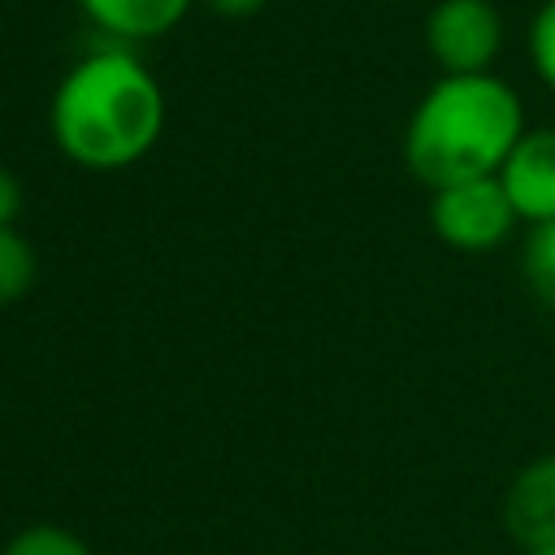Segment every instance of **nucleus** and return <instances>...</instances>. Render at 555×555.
I'll use <instances>...</instances> for the list:
<instances>
[{
	"label": "nucleus",
	"mask_w": 555,
	"mask_h": 555,
	"mask_svg": "<svg viewBox=\"0 0 555 555\" xmlns=\"http://www.w3.org/2000/svg\"><path fill=\"white\" fill-rule=\"evenodd\" d=\"M425 48L442 74H490L503 48V13L490 0H438L425 17Z\"/></svg>",
	"instance_id": "nucleus-4"
},
{
	"label": "nucleus",
	"mask_w": 555,
	"mask_h": 555,
	"mask_svg": "<svg viewBox=\"0 0 555 555\" xmlns=\"http://www.w3.org/2000/svg\"><path fill=\"white\" fill-rule=\"evenodd\" d=\"M499 182L525 225L555 221V126L525 130L507 152Z\"/></svg>",
	"instance_id": "nucleus-5"
},
{
	"label": "nucleus",
	"mask_w": 555,
	"mask_h": 555,
	"mask_svg": "<svg viewBox=\"0 0 555 555\" xmlns=\"http://www.w3.org/2000/svg\"><path fill=\"white\" fill-rule=\"evenodd\" d=\"M503 529L520 551L555 546V451L533 455L503 494Z\"/></svg>",
	"instance_id": "nucleus-6"
},
{
	"label": "nucleus",
	"mask_w": 555,
	"mask_h": 555,
	"mask_svg": "<svg viewBox=\"0 0 555 555\" xmlns=\"http://www.w3.org/2000/svg\"><path fill=\"white\" fill-rule=\"evenodd\" d=\"M529 65L555 91V0H546L529 22Z\"/></svg>",
	"instance_id": "nucleus-11"
},
{
	"label": "nucleus",
	"mask_w": 555,
	"mask_h": 555,
	"mask_svg": "<svg viewBox=\"0 0 555 555\" xmlns=\"http://www.w3.org/2000/svg\"><path fill=\"white\" fill-rule=\"evenodd\" d=\"M0 555H95V551L87 546L82 533L65 529V525H52V520H35V525L17 529L0 546Z\"/></svg>",
	"instance_id": "nucleus-10"
},
{
	"label": "nucleus",
	"mask_w": 555,
	"mask_h": 555,
	"mask_svg": "<svg viewBox=\"0 0 555 555\" xmlns=\"http://www.w3.org/2000/svg\"><path fill=\"white\" fill-rule=\"evenodd\" d=\"M217 17H230V22H243V17H251V13H260L269 0H204Z\"/></svg>",
	"instance_id": "nucleus-13"
},
{
	"label": "nucleus",
	"mask_w": 555,
	"mask_h": 555,
	"mask_svg": "<svg viewBox=\"0 0 555 555\" xmlns=\"http://www.w3.org/2000/svg\"><path fill=\"white\" fill-rule=\"evenodd\" d=\"M525 555H555V546H533V551H525Z\"/></svg>",
	"instance_id": "nucleus-14"
},
{
	"label": "nucleus",
	"mask_w": 555,
	"mask_h": 555,
	"mask_svg": "<svg viewBox=\"0 0 555 555\" xmlns=\"http://www.w3.org/2000/svg\"><path fill=\"white\" fill-rule=\"evenodd\" d=\"M516 208L494 178H468V182H451L429 191V225L434 234L464 256H486L494 251L512 230H516Z\"/></svg>",
	"instance_id": "nucleus-3"
},
{
	"label": "nucleus",
	"mask_w": 555,
	"mask_h": 555,
	"mask_svg": "<svg viewBox=\"0 0 555 555\" xmlns=\"http://www.w3.org/2000/svg\"><path fill=\"white\" fill-rule=\"evenodd\" d=\"M74 4L100 35L126 48L169 35L191 13V0H74Z\"/></svg>",
	"instance_id": "nucleus-7"
},
{
	"label": "nucleus",
	"mask_w": 555,
	"mask_h": 555,
	"mask_svg": "<svg viewBox=\"0 0 555 555\" xmlns=\"http://www.w3.org/2000/svg\"><path fill=\"white\" fill-rule=\"evenodd\" d=\"M22 212V182L9 165H0V225H17Z\"/></svg>",
	"instance_id": "nucleus-12"
},
{
	"label": "nucleus",
	"mask_w": 555,
	"mask_h": 555,
	"mask_svg": "<svg viewBox=\"0 0 555 555\" xmlns=\"http://www.w3.org/2000/svg\"><path fill=\"white\" fill-rule=\"evenodd\" d=\"M48 130L65 160L91 173L139 165L165 134V91L126 43L78 56L52 91Z\"/></svg>",
	"instance_id": "nucleus-1"
},
{
	"label": "nucleus",
	"mask_w": 555,
	"mask_h": 555,
	"mask_svg": "<svg viewBox=\"0 0 555 555\" xmlns=\"http://www.w3.org/2000/svg\"><path fill=\"white\" fill-rule=\"evenodd\" d=\"M35 278H39V256L30 238L17 225H0V308L26 299Z\"/></svg>",
	"instance_id": "nucleus-8"
},
{
	"label": "nucleus",
	"mask_w": 555,
	"mask_h": 555,
	"mask_svg": "<svg viewBox=\"0 0 555 555\" xmlns=\"http://www.w3.org/2000/svg\"><path fill=\"white\" fill-rule=\"evenodd\" d=\"M520 278L529 295L555 312V221L529 225L525 247H520Z\"/></svg>",
	"instance_id": "nucleus-9"
},
{
	"label": "nucleus",
	"mask_w": 555,
	"mask_h": 555,
	"mask_svg": "<svg viewBox=\"0 0 555 555\" xmlns=\"http://www.w3.org/2000/svg\"><path fill=\"white\" fill-rule=\"evenodd\" d=\"M525 104L499 74H442L403 126V160L429 191L494 178L525 134Z\"/></svg>",
	"instance_id": "nucleus-2"
}]
</instances>
